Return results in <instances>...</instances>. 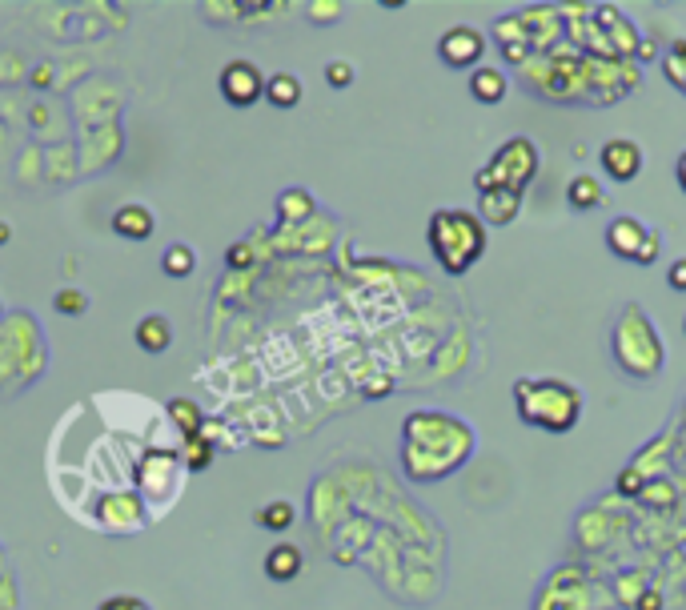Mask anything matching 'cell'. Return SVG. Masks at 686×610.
Listing matches in <instances>:
<instances>
[{"mask_svg": "<svg viewBox=\"0 0 686 610\" xmlns=\"http://www.w3.org/2000/svg\"><path fill=\"white\" fill-rule=\"evenodd\" d=\"M33 85H37V89H45V85H49V65H41V69L33 73Z\"/></svg>", "mask_w": 686, "mask_h": 610, "instance_id": "836d02e7", "label": "cell"}, {"mask_svg": "<svg viewBox=\"0 0 686 610\" xmlns=\"http://www.w3.org/2000/svg\"><path fill=\"white\" fill-rule=\"evenodd\" d=\"M518 25H522L530 49L534 53H546L558 41V33H562V13L550 9V5H530V9L518 13Z\"/></svg>", "mask_w": 686, "mask_h": 610, "instance_id": "9c48e42d", "label": "cell"}, {"mask_svg": "<svg viewBox=\"0 0 686 610\" xmlns=\"http://www.w3.org/2000/svg\"><path fill=\"white\" fill-rule=\"evenodd\" d=\"M426 241H430L434 261L442 265V273L462 277L486 257L490 229L478 221L474 209H434L430 225H426Z\"/></svg>", "mask_w": 686, "mask_h": 610, "instance_id": "7a4b0ae2", "label": "cell"}, {"mask_svg": "<svg viewBox=\"0 0 686 610\" xmlns=\"http://www.w3.org/2000/svg\"><path fill=\"white\" fill-rule=\"evenodd\" d=\"M301 570H305V554H301L293 542L269 546V554H265V574H269L273 582H293Z\"/></svg>", "mask_w": 686, "mask_h": 610, "instance_id": "5bb4252c", "label": "cell"}, {"mask_svg": "<svg viewBox=\"0 0 686 610\" xmlns=\"http://www.w3.org/2000/svg\"><path fill=\"white\" fill-rule=\"evenodd\" d=\"M354 77H358V73H354L350 61H329V65H325V85H329V89H350Z\"/></svg>", "mask_w": 686, "mask_h": 610, "instance_id": "d4e9b609", "label": "cell"}, {"mask_svg": "<svg viewBox=\"0 0 686 610\" xmlns=\"http://www.w3.org/2000/svg\"><path fill=\"white\" fill-rule=\"evenodd\" d=\"M225 257H229V265H233V269H245V265H253V249H249L245 241H241V245H233Z\"/></svg>", "mask_w": 686, "mask_h": 610, "instance_id": "83f0119b", "label": "cell"}, {"mask_svg": "<svg viewBox=\"0 0 686 610\" xmlns=\"http://www.w3.org/2000/svg\"><path fill=\"white\" fill-rule=\"evenodd\" d=\"M341 17V5H309V21L313 25H329Z\"/></svg>", "mask_w": 686, "mask_h": 610, "instance_id": "484cf974", "label": "cell"}, {"mask_svg": "<svg viewBox=\"0 0 686 610\" xmlns=\"http://www.w3.org/2000/svg\"><path fill=\"white\" fill-rule=\"evenodd\" d=\"M602 201H606V189H602V181H598V177H590V173L570 177V185H566V205H570V209L590 213V209H598Z\"/></svg>", "mask_w": 686, "mask_h": 610, "instance_id": "2e32d148", "label": "cell"}, {"mask_svg": "<svg viewBox=\"0 0 686 610\" xmlns=\"http://www.w3.org/2000/svg\"><path fill=\"white\" fill-rule=\"evenodd\" d=\"M538 145L530 137H510L506 145L494 149V157L474 173V189L490 193V189H514L526 193L530 181L538 177Z\"/></svg>", "mask_w": 686, "mask_h": 610, "instance_id": "5b68a950", "label": "cell"}, {"mask_svg": "<svg viewBox=\"0 0 686 610\" xmlns=\"http://www.w3.org/2000/svg\"><path fill=\"white\" fill-rule=\"evenodd\" d=\"M514 410L542 434H570L582 422V390L562 378H518Z\"/></svg>", "mask_w": 686, "mask_h": 610, "instance_id": "3957f363", "label": "cell"}, {"mask_svg": "<svg viewBox=\"0 0 686 610\" xmlns=\"http://www.w3.org/2000/svg\"><path fill=\"white\" fill-rule=\"evenodd\" d=\"M133 338H137V346H141L145 354H165V350L173 346V326H169L165 314H145V318L137 322Z\"/></svg>", "mask_w": 686, "mask_h": 610, "instance_id": "9a60e30c", "label": "cell"}, {"mask_svg": "<svg viewBox=\"0 0 686 610\" xmlns=\"http://www.w3.org/2000/svg\"><path fill=\"white\" fill-rule=\"evenodd\" d=\"M610 350H614V362L622 374L638 378V382H650L662 374V338H658V326L646 318L642 305H626L622 318L614 322V338H610Z\"/></svg>", "mask_w": 686, "mask_h": 610, "instance_id": "277c9868", "label": "cell"}, {"mask_svg": "<svg viewBox=\"0 0 686 610\" xmlns=\"http://www.w3.org/2000/svg\"><path fill=\"white\" fill-rule=\"evenodd\" d=\"M165 410H169V418L177 422V430L185 434V442H189V438H201V430H205V414H201V406H197V402H189V398H169V402H165Z\"/></svg>", "mask_w": 686, "mask_h": 610, "instance_id": "d6986e66", "label": "cell"}, {"mask_svg": "<svg viewBox=\"0 0 686 610\" xmlns=\"http://www.w3.org/2000/svg\"><path fill=\"white\" fill-rule=\"evenodd\" d=\"M506 93H510V77H506L502 69L478 65V69L470 73V97H474L478 105H502Z\"/></svg>", "mask_w": 686, "mask_h": 610, "instance_id": "4fadbf2b", "label": "cell"}, {"mask_svg": "<svg viewBox=\"0 0 686 610\" xmlns=\"http://www.w3.org/2000/svg\"><path fill=\"white\" fill-rule=\"evenodd\" d=\"M682 330H686V318H682Z\"/></svg>", "mask_w": 686, "mask_h": 610, "instance_id": "d590c367", "label": "cell"}, {"mask_svg": "<svg viewBox=\"0 0 686 610\" xmlns=\"http://www.w3.org/2000/svg\"><path fill=\"white\" fill-rule=\"evenodd\" d=\"M522 213V193L514 189H490V193H478V221L486 229H502V225H514Z\"/></svg>", "mask_w": 686, "mask_h": 610, "instance_id": "30bf717a", "label": "cell"}, {"mask_svg": "<svg viewBox=\"0 0 686 610\" xmlns=\"http://www.w3.org/2000/svg\"><path fill=\"white\" fill-rule=\"evenodd\" d=\"M662 69H666V77H670V85L678 89V93H686V41H678L670 53H666V61H662Z\"/></svg>", "mask_w": 686, "mask_h": 610, "instance_id": "603a6c76", "label": "cell"}, {"mask_svg": "<svg viewBox=\"0 0 686 610\" xmlns=\"http://www.w3.org/2000/svg\"><path fill=\"white\" fill-rule=\"evenodd\" d=\"M438 57L446 69H478L486 57V33H478L474 25H454L438 37Z\"/></svg>", "mask_w": 686, "mask_h": 610, "instance_id": "52a82bcc", "label": "cell"}, {"mask_svg": "<svg viewBox=\"0 0 686 610\" xmlns=\"http://www.w3.org/2000/svg\"><path fill=\"white\" fill-rule=\"evenodd\" d=\"M9 237H13V225H9V221H0V245H9Z\"/></svg>", "mask_w": 686, "mask_h": 610, "instance_id": "e575fe53", "label": "cell"}, {"mask_svg": "<svg viewBox=\"0 0 686 610\" xmlns=\"http://www.w3.org/2000/svg\"><path fill=\"white\" fill-rule=\"evenodd\" d=\"M53 310H57V314H65V318H81V314L89 310V297H85L81 289L65 285V289H57V293H53Z\"/></svg>", "mask_w": 686, "mask_h": 610, "instance_id": "7402d4cb", "label": "cell"}, {"mask_svg": "<svg viewBox=\"0 0 686 610\" xmlns=\"http://www.w3.org/2000/svg\"><path fill=\"white\" fill-rule=\"evenodd\" d=\"M478 450V434L466 418L446 410H414L402 422V474L418 486L458 474Z\"/></svg>", "mask_w": 686, "mask_h": 610, "instance_id": "6da1fadb", "label": "cell"}, {"mask_svg": "<svg viewBox=\"0 0 686 610\" xmlns=\"http://www.w3.org/2000/svg\"><path fill=\"white\" fill-rule=\"evenodd\" d=\"M674 181H678V189L686 193V149H682L678 161H674Z\"/></svg>", "mask_w": 686, "mask_h": 610, "instance_id": "1f68e13d", "label": "cell"}, {"mask_svg": "<svg viewBox=\"0 0 686 610\" xmlns=\"http://www.w3.org/2000/svg\"><path fill=\"white\" fill-rule=\"evenodd\" d=\"M193 269H197V253H193L185 241H177V245L165 249V257H161V273H165V277L181 281V277H189Z\"/></svg>", "mask_w": 686, "mask_h": 610, "instance_id": "44dd1931", "label": "cell"}, {"mask_svg": "<svg viewBox=\"0 0 686 610\" xmlns=\"http://www.w3.org/2000/svg\"><path fill=\"white\" fill-rule=\"evenodd\" d=\"M646 237H650V229H646L638 217H614V221L606 225V249H610L614 257H622V261H638Z\"/></svg>", "mask_w": 686, "mask_h": 610, "instance_id": "8fae6325", "label": "cell"}, {"mask_svg": "<svg viewBox=\"0 0 686 610\" xmlns=\"http://www.w3.org/2000/svg\"><path fill=\"white\" fill-rule=\"evenodd\" d=\"M185 458H189V470H209L213 462V442L201 434V438H189L185 442Z\"/></svg>", "mask_w": 686, "mask_h": 610, "instance_id": "cb8c5ba5", "label": "cell"}, {"mask_svg": "<svg viewBox=\"0 0 686 610\" xmlns=\"http://www.w3.org/2000/svg\"><path fill=\"white\" fill-rule=\"evenodd\" d=\"M618 490L630 494V498H638V494H642V474H638V470H626V474L618 478Z\"/></svg>", "mask_w": 686, "mask_h": 610, "instance_id": "f1b7e54d", "label": "cell"}, {"mask_svg": "<svg viewBox=\"0 0 686 610\" xmlns=\"http://www.w3.org/2000/svg\"><path fill=\"white\" fill-rule=\"evenodd\" d=\"M301 97H305V89H301V77L297 73H273L265 81V101L273 109H297Z\"/></svg>", "mask_w": 686, "mask_h": 610, "instance_id": "ac0fdd59", "label": "cell"}, {"mask_svg": "<svg viewBox=\"0 0 686 610\" xmlns=\"http://www.w3.org/2000/svg\"><path fill=\"white\" fill-rule=\"evenodd\" d=\"M113 233L125 241H149L157 233V217L149 205H121L113 213Z\"/></svg>", "mask_w": 686, "mask_h": 610, "instance_id": "7c38bea8", "label": "cell"}, {"mask_svg": "<svg viewBox=\"0 0 686 610\" xmlns=\"http://www.w3.org/2000/svg\"><path fill=\"white\" fill-rule=\"evenodd\" d=\"M313 209H317V201H313V193L301 189V185H293V189H285V193L277 197V221H281V225H301V221L313 217Z\"/></svg>", "mask_w": 686, "mask_h": 610, "instance_id": "e0dca14e", "label": "cell"}, {"mask_svg": "<svg viewBox=\"0 0 686 610\" xmlns=\"http://www.w3.org/2000/svg\"><path fill=\"white\" fill-rule=\"evenodd\" d=\"M658 249H662V241H658V233H650V237H646V245H642V253H638V261H634V265H654V261H658Z\"/></svg>", "mask_w": 686, "mask_h": 610, "instance_id": "4316f807", "label": "cell"}, {"mask_svg": "<svg viewBox=\"0 0 686 610\" xmlns=\"http://www.w3.org/2000/svg\"><path fill=\"white\" fill-rule=\"evenodd\" d=\"M666 281H670V289H686V257H678V261H670V273H666Z\"/></svg>", "mask_w": 686, "mask_h": 610, "instance_id": "f546056e", "label": "cell"}, {"mask_svg": "<svg viewBox=\"0 0 686 610\" xmlns=\"http://www.w3.org/2000/svg\"><path fill=\"white\" fill-rule=\"evenodd\" d=\"M654 53H658V49H654V45H650V41H642V45H638V53H634V57H638V61H650V57H654Z\"/></svg>", "mask_w": 686, "mask_h": 610, "instance_id": "d6a6232c", "label": "cell"}, {"mask_svg": "<svg viewBox=\"0 0 686 610\" xmlns=\"http://www.w3.org/2000/svg\"><path fill=\"white\" fill-rule=\"evenodd\" d=\"M265 73L253 65V61H229L225 69H221V77H217V89H221V97L233 105V109H249V105H257L261 97H265Z\"/></svg>", "mask_w": 686, "mask_h": 610, "instance_id": "8992f818", "label": "cell"}, {"mask_svg": "<svg viewBox=\"0 0 686 610\" xmlns=\"http://www.w3.org/2000/svg\"><path fill=\"white\" fill-rule=\"evenodd\" d=\"M598 165H602V173H606L610 181L630 185V181L642 173V149H638V141H630V137H610V141L598 149Z\"/></svg>", "mask_w": 686, "mask_h": 610, "instance_id": "ba28073f", "label": "cell"}, {"mask_svg": "<svg viewBox=\"0 0 686 610\" xmlns=\"http://www.w3.org/2000/svg\"><path fill=\"white\" fill-rule=\"evenodd\" d=\"M293 522H297V506L285 502V498H273V502H265V506L257 510V526L269 530V534H285Z\"/></svg>", "mask_w": 686, "mask_h": 610, "instance_id": "ffe728a7", "label": "cell"}, {"mask_svg": "<svg viewBox=\"0 0 686 610\" xmlns=\"http://www.w3.org/2000/svg\"><path fill=\"white\" fill-rule=\"evenodd\" d=\"M634 610H662V594H658L654 586H646V590L638 594V602H634Z\"/></svg>", "mask_w": 686, "mask_h": 610, "instance_id": "4dcf8cb0", "label": "cell"}]
</instances>
